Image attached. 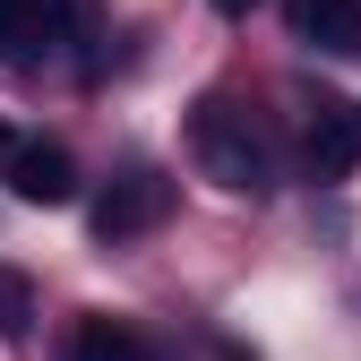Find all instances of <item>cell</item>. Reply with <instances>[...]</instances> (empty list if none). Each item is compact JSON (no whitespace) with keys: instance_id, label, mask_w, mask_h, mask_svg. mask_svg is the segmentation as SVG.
<instances>
[{"instance_id":"5b68a950","label":"cell","mask_w":361,"mask_h":361,"mask_svg":"<svg viewBox=\"0 0 361 361\" xmlns=\"http://www.w3.org/2000/svg\"><path fill=\"white\" fill-rule=\"evenodd\" d=\"M293 9V35L319 43L336 61H361V0H284Z\"/></svg>"},{"instance_id":"9c48e42d","label":"cell","mask_w":361,"mask_h":361,"mask_svg":"<svg viewBox=\"0 0 361 361\" xmlns=\"http://www.w3.org/2000/svg\"><path fill=\"white\" fill-rule=\"evenodd\" d=\"M215 9H224V18H250V9H258V0H215Z\"/></svg>"},{"instance_id":"277c9868","label":"cell","mask_w":361,"mask_h":361,"mask_svg":"<svg viewBox=\"0 0 361 361\" xmlns=\"http://www.w3.org/2000/svg\"><path fill=\"white\" fill-rule=\"evenodd\" d=\"M78 0H0V61H43L69 35Z\"/></svg>"},{"instance_id":"3957f363","label":"cell","mask_w":361,"mask_h":361,"mask_svg":"<svg viewBox=\"0 0 361 361\" xmlns=\"http://www.w3.org/2000/svg\"><path fill=\"white\" fill-rule=\"evenodd\" d=\"M0 172H9V190H18L26 207H69V198H78V164H69V147H52V138H18Z\"/></svg>"},{"instance_id":"7a4b0ae2","label":"cell","mask_w":361,"mask_h":361,"mask_svg":"<svg viewBox=\"0 0 361 361\" xmlns=\"http://www.w3.org/2000/svg\"><path fill=\"white\" fill-rule=\"evenodd\" d=\"M172 215V180L164 172H121L112 190L95 198V241H138Z\"/></svg>"},{"instance_id":"6da1fadb","label":"cell","mask_w":361,"mask_h":361,"mask_svg":"<svg viewBox=\"0 0 361 361\" xmlns=\"http://www.w3.org/2000/svg\"><path fill=\"white\" fill-rule=\"evenodd\" d=\"M190 147H198V164H207L215 190H233V198H267V190H276V155H267V138L250 129V112H233L224 95L198 104Z\"/></svg>"},{"instance_id":"8992f818","label":"cell","mask_w":361,"mask_h":361,"mask_svg":"<svg viewBox=\"0 0 361 361\" xmlns=\"http://www.w3.org/2000/svg\"><path fill=\"white\" fill-rule=\"evenodd\" d=\"M61 361H147V336L129 327V319H78Z\"/></svg>"},{"instance_id":"30bf717a","label":"cell","mask_w":361,"mask_h":361,"mask_svg":"<svg viewBox=\"0 0 361 361\" xmlns=\"http://www.w3.org/2000/svg\"><path fill=\"white\" fill-rule=\"evenodd\" d=\"M9 147H18V138H9V129H0V164H9Z\"/></svg>"},{"instance_id":"8fae6325","label":"cell","mask_w":361,"mask_h":361,"mask_svg":"<svg viewBox=\"0 0 361 361\" xmlns=\"http://www.w3.org/2000/svg\"><path fill=\"white\" fill-rule=\"evenodd\" d=\"M353 129H361V112H353Z\"/></svg>"},{"instance_id":"ba28073f","label":"cell","mask_w":361,"mask_h":361,"mask_svg":"<svg viewBox=\"0 0 361 361\" xmlns=\"http://www.w3.org/2000/svg\"><path fill=\"white\" fill-rule=\"evenodd\" d=\"M26 319H35V284L0 276V336H26Z\"/></svg>"},{"instance_id":"52a82bcc","label":"cell","mask_w":361,"mask_h":361,"mask_svg":"<svg viewBox=\"0 0 361 361\" xmlns=\"http://www.w3.org/2000/svg\"><path fill=\"white\" fill-rule=\"evenodd\" d=\"M353 155H361L353 112H344V104H319V121H310V172H319V180H336Z\"/></svg>"}]
</instances>
